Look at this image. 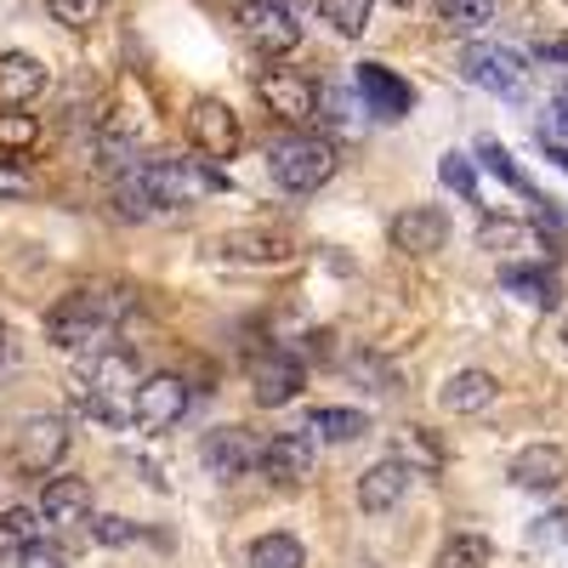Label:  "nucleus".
<instances>
[{
	"label": "nucleus",
	"mask_w": 568,
	"mask_h": 568,
	"mask_svg": "<svg viewBox=\"0 0 568 568\" xmlns=\"http://www.w3.org/2000/svg\"><path fill=\"white\" fill-rule=\"evenodd\" d=\"M262 471L273 484H307L313 478V438L307 433H273L262 449Z\"/></svg>",
	"instance_id": "nucleus-16"
},
{
	"label": "nucleus",
	"mask_w": 568,
	"mask_h": 568,
	"mask_svg": "<svg viewBox=\"0 0 568 568\" xmlns=\"http://www.w3.org/2000/svg\"><path fill=\"white\" fill-rule=\"evenodd\" d=\"M222 256L233 262H291V240H278V233H227L222 240Z\"/></svg>",
	"instance_id": "nucleus-23"
},
{
	"label": "nucleus",
	"mask_w": 568,
	"mask_h": 568,
	"mask_svg": "<svg viewBox=\"0 0 568 568\" xmlns=\"http://www.w3.org/2000/svg\"><path fill=\"white\" fill-rule=\"evenodd\" d=\"M18 568H69V551L58 540H29L18 551Z\"/></svg>",
	"instance_id": "nucleus-34"
},
{
	"label": "nucleus",
	"mask_w": 568,
	"mask_h": 568,
	"mask_svg": "<svg viewBox=\"0 0 568 568\" xmlns=\"http://www.w3.org/2000/svg\"><path fill=\"white\" fill-rule=\"evenodd\" d=\"M240 34L262 58H291L302 45V18L284 7V0H245L240 7Z\"/></svg>",
	"instance_id": "nucleus-5"
},
{
	"label": "nucleus",
	"mask_w": 568,
	"mask_h": 568,
	"mask_svg": "<svg viewBox=\"0 0 568 568\" xmlns=\"http://www.w3.org/2000/svg\"><path fill=\"white\" fill-rule=\"evenodd\" d=\"M551 120H557V125H562V131H568V91H562V98H557V103H551Z\"/></svg>",
	"instance_id": "nucleus-37"
},
{
	"label": "nucleus",
	"mask_w": 568,
	"mask_h": 568,
	"mask_svg": "<svg viewBox=\"0 0 568 568\" xmlns=\"http://www.w3.org/2000/svg\"><path fill=\"white\" fill-rule=\"evenodd\" d=\"M433 7L455 34H478V29L495 23V0H433Z\"/></svg>",
	"instance_id": "nucleus-24"
},
{
	"label": "nucleus",
	"mask_w": 568,
	"mask_h": 568,
	"mask_svg": "<svg viewBox=\"0 0 568 568\" xmlns=\"http://www.w3.org/2000/svg\"><path fill=\"white\" fill-rule=\"evenodd\" d=\"M478 245L484 251H517V245H529V227L524 222H484L478 227Z\"/></svg>",
	"instance_id": "nucleus-33"
},
{
	"label": "nucleus",
	"mask_w": 568,
	"mask_h": 568,
	"mask_svg": "<svg viewBox=\"0 0 568 568\" xmlns=\"http://www.w3.org/2000/svg\"><path fill=\"white\" fill-rule=\"evenodd\" d=\"M409 484H415V471H409V460H398V455H382L364 478H358V506L364 511H393L404 495H409Z\"/></svg>",
	"instance_id": "nucleus-15"
},
{
	"label": "nucleus",
	"mask_w": 568,
	"mask_h": 568,
	"mask_svg": "<svg viewBox=\"0 0 568 568\" xmlns=\"http://www.w3.org/2000/svg\"><path fill=\"white\" fill-rule=\"evenodd\" d=\"M29 540H40L34 535V511L29 506H7V511H0V546H29Z\"/></svg>",
	"instance_id": "nucleus-31"
},
{
	"label": "nucleus",
	"mask_w": 568,
	"mask_h": 568,
	"mask_svg": "<svg viewBox=\"0 0 568 568\" xmlns=\"http://www.w3.org/2000/svg\"><path fill=\"white\" fill-rule=\"evenodd\" d=\"M45 12H52L63 29H91L109 12V0H45Z\"/></svg>",
	"instance_id": "nucleus-29"
},
{
	"label": "nucleus",
	"mask_w": 568,
	"mask_h": 568,
	"mask_svg": "<svg viewBox=\"0 0 568 568\" xmlns=\"http://www.w3.org/2000/svg\"><path fill=\"white\" fill-rule=\"evenodd\" d=\"M0 342H7V324H0Z\"/></svg>",
	"instance_id": "nucleus-40"
},
{
	"label": "nucleus",
	"mask_w": 568,
	"mask_h": 568,
	"mask_svg": "<svg viewBox=\"0 0 568 568\" xmlns=\"http://www.w3.org/2000/svg\"><path fill=\"white\" fill-rule=\"evenodd\" d=\"M34 136H40V125H34V114H18V109H7L0 114V149H34Z\"/></svg>",
	"instance_id": "nucleus-32"
},
{
	"label": "nucleus",
	"mask_w": 568,
	"mask_h": 568,
	"mask_svg": "<svg viewBox=\"0 0 568 568\" xmlns=\"http://www.w3.org/2000/svg\"><path fill=\"white\" fill-rule=\"evenodd\" d=\"M460 74L471 85L495 91V98H524V85H529V69H524V58H517L511 45H466Z\"/></svg>",
	"instance_id": "nucleus-7"
},
{
	"label": "nucleus",
	"mask_w": 568,
	"mask_h": 568,
	"mask_svg": "<svg viewBox=\"0 0 568 568\" xmlns=\"http://www.w3.org/2000/svg\"><path fill=\"white\" fill-rule=\"evenodd\" d=\"M478 160H484V165H489V171H495V176H500L506 187H517V194H524V200H535V205H546V194H540V187H535V182H529L524 171H517V165H511V154L500 149V142H478Z\"/></svg>",
	"instance_id": "nucleus-27"
},
{
	"label": "nucleus",
	"mask_w": 568,
	"mask_h": 568,
	"mask_svg": "<svg viewBox=\"0 0 568 568\" xmlns=\"http://www.w3.org/2000/svg\"><path fill=\"white\" fill-rule=\"evenodd\" d=\"M353 85H358L364 109H369L375 120H387V125H398V120L415 109V91H409V80H398L387 63H358Z\"/></svg>",
	"instance_id": "nucleus-12"
},
{
	"label": "nucleus",
	"mask_w": 568,
	"mask_h": 568,
	"mask_svg": "<svg viewBox=\"0 0 568 568\" xmlns=\"http://www.w3.org/2000/svg\"><path fill=\"white\" fill-rule=\"evenodd\" d=\"M307 433H318L329 444H353V438L369 433V415L364 409H342V404H324V409L307 415Z\"/></svg>",
	"instance_id": "nucleus-22"
},
{
	"label": "nucleus",
	"mask_w": 568,
	"mask_h": 568,
	"mask_svg": "<svg viewBox=\"0 0 568 568\" xmlns=\"http://www.w3.org/2000/svg\"><path fill=\"white\" fill-rule=\"evenodd\" d=\"M438 176H444L449 194H460V200H478V165H471L460 149H449V154L438 160Z\"/></svg>",
	"instance_id": "nucleus-28"
},
{
	"label": "nucleus",
	"mask_w": 568,
	"mask_h": 568,
	"mask_svg": "<svg viewBox=\"0 0 568 568\" xmlns=\"http://www.w3.org/2000/svg\"><path fill=\"white\" fill-rule=\"evenodd\" d=\"M342 154H336V142H324V136H284L273 142V176L284 194H318V187L336 176Z\"/></svg>",
	"instance_id": "nucleus-4"
},
{
	"label": "nucleus",
	"mask_w": 568,
	"mask_h": 568,
	"mask_svg": "<svg viewBox=\"0 0 568 568\" xmlns=\"http://www.w3.org/2000/svg\"><path fill=\"white\" fill-rule=\"evenodd\" d=\"M562 471H568V455L557 444H529V449H517V460H511V484L517 489H557Z\"/></svg>",
	"instance_id": "nucleus-18"
},
{
	"label": "nucleus",
	"mask_w": 568,
	"mask_h": 568,
	"mask_svg": "<svg viewBox=\"0 0 568 568\" xmlns=\"http://www.w3.org/2000/svg\"><path fill=\"white\" fill-rule=\"evenodd\" d=\"M302 387H307V369H302L296 353H284V347L256 353V364H251V393H256L262 409H278V404L302 398Z\"/></svg>",
	"instance_id": "nucleus-10"
},
{
	"label": "nucleus",
	"mask_w": 568,
	"mask_h": 568,
	"mask_svg": "<svg viewBox=\"0 0 568 568\" xmlns=\"http://www.w3.org/2000/svg\"><path fill=\"white\" fill-rule=\"evenodd\" d=\"M256 98L267 103V114L291 120V125H307L318 114V85L296 69H256Z\"/></svg>",
	"instance_id": "nucleus-8"
},
{
	"label": "nucleus",
	"mask_w": 568,
	"mask_h": 568,
	"mask_svg": "<svg viewBox=\"0 0 568 568\" xmlns=\"http://www.w3.org/2000/svg\"><path fill=\"white\" fill-rule=\"evenodd\" d=\"M387 233H393V251H404V256H438L449 245V216L438 205H409L393 216Z\"/></svg>",
	"instance_id": "nucleus-14"
},
{
	"label": "nucleus",
	"mask_w": 568,
	"mask_h": 568,
	"mask_svg": "<svg viewBox=\"0 0 568 568\" xmlns=\"http://www.w3.org/2000/svg\"><path fill=\"white\" fill-rule=\"evenodd\" d=\"M69 455V420L63 415H29L18 426V466L45 478V471H58V460Z\"/></svg>",
	"instance_id": "nucleus-11"
},
{
	"label": "nucleus",
	"mask_w": 568,
	"mask_h": 568,
	"mask_svg": "<svg viewBox=\"0 0 568 568\" xmlns=\"http://www.w3.org/2000/svg\"><path fill=\"white\" fill-rule=\"evenodd\" d=\"M369 7H375V0H318L324 23L336 29L342 40H358V34L369 29Z\"/></svg>",
	"instance_id": "nucleus-26"
},
{
	"label": "nucleus",
	"mask_w": 568,
	"mask_h": 568,
	"mask_svg": "<svg viewBox=\"0 0 568 568\" xmlns=\"http://www.w3.org/2000/svg\"><path fill=\"white\" fill-rule=\"evenodd\" d=\"M251 568H307V551L296 535H262L251 546Z\"/></svg>",
	"instance_id": "nucleus-25"
},
{
	"label": "nucleus",
	"mask_w": 568,
	"mask_h": 568,
	"mask_svg": "<svg viewBox=\"0 0 568 568\" xmlns=\"http://www.w3.org/2000/svg\"><path fill=\"white\" fill-rule=\"evenodd\" d=\"M500 284H506L511 296H529L535 307H557V273L546 262H511L500 273Z\"/></svg>",
	"instance_id": "nucleus-21"
},
{
	"label": "nucleus",
	"mask_w": 568,
	"mask_h": 568,
	"mask_svg": "<svg viewBox=\"0 0 568 568\" xmlns=\"http://www.w3.org/2000/svg\"><path fill=\"white\" fill-rule=\"evenodd\" d=\"M546 154H551V160H557V165L568 171V149H557V142H546Z\"/></svg>",
	"instance_id": "nucleus-38"
},
{
	"label": "nucleus",
	"mask_w": 568,
	"mask_h": 568,
	"mask_svg": "<svg viewBox=\"0 0 568 568\" xmlns=\"http://www.w3.org/2000/svg\"><path fill=\"white\" fill-rule=\"evenodd\" d=\"M85 511H91V484L85 478H45V489H40L45 524H80Z\"/></svg>",
	"instance_id": "nucleus-19"
},
{
	"label": "nucleus",
	"mask_w": 568,
	"mask_h": 568,
	"mask_svg": "<svg viewBox=\"0 0 568 568\" xmlns=\"http://www.w3.org/2000/svg\"><path fill=\"white\" fill-rule=\"evenodd\" d=\"M45 63L34 58V52H0V103L7 109H23V103H34L40 91H45Z\"/></svg>",
	"instance_id": "nucleus-17"
},
{
	"label": "nucleus",
	"mask_w": 568,
	"mask_h": 568,
	"mask_svg": "<svg viewBox=\"0 0 568 568\" xmlns=\"http://www.w3.org/2000/svg\"><path fill=\"white\" fill-rule=\"evenodd\" d=\"M91 540H98V546H131L136 524H131V517H91Z\"/></svg>",
	"instance_id": "nucleus-35"
},
{
	"label": "nucleus",
	"mask_w": 568,
	"mask_h": 568,
	"mask_svg": "<svg viewBox=\"0 0 568 568\" xmlns=\"http://www.w3.org/2000/svg\"><path fill=\"white\" fill-rule=\"evenodd\" d=\"M562 342H568V318H562Z\"/></svg>",
	"instance_id": "nucleus-39"
},
{
	"label": "nucleus",
	"mask_w": 568,
	"mask_h": 568,
	"mask_svg": "<svg viewBox=\"0 0 568 568\" xmlns=\"http://www.w3.org/2000/svg\"><path fill=\"white\" fill-rule=\"evenodd\" d=\"M489 562V540L484 535H455L438 557V568H484Z\"/></svg>",
	"instance_id": "nucleus-30"
},
{
	"label": "nucleus",
	"mask_w": 568,
	"mask_h": 568,
	"mask_svg": "<svg viewBox=\"0 0 568 568\" xmlns=\"http://www.w3.org/2000/svg\"><path fill=\"white\" fill-rule=\"evenodd\" d=\"M262 449L267 444L251 433V426H211V433L200 438V460L222 484H233V478H245L251 466H262Z\"/></svg>",
	"instance_id": "nucleus-6"
},
{
	"label": "nucleus",
	"mask_w": 568,
	"mask_h": 568,
	"mask_svg": "<svg viewBox=\"0 0 568 568\" xmlns=\"http://www.w3.org/2000/svg\"><path fill=\"white\" fill-rule=\"evenodd\" d=\"M393 7H409V0H393Z\"/></svg>",
	"instance_id": "nucleus-41"
},
{
	"label": "nucleus",
	"mask_w": 568,
	"mask_h": 568,
	"mask_svg": "<svg viewBox=\"0 0 568 568\" xmlns=\"http://www.w3.org/2000/svg\"><path fill=\"white\" fill-rule=\"evenodd\" d=\"M0 194L7 200H18V194H29V176L12 165V160H0Z\"/></svg>",
	"instance_id": "nucleus-36"
},
{
	"label": "nucleus",
	"mask_w": 568,
	"mask_h": 568,
	"mask_svg": "<svg viewBox=\"0 0 568 568\" xmlns=\"http://www.w3.org/2000/svg\"><path fill=\"white\" fill-rule=\"evenodd\" d=\"M205 187H227L216 171H205L200 160H149L136 165L120 182V211L142 216V211H176V205H194Z\"/></svg>",
	"instance_id": "nucleus-1"
},
{
	"label": "nucleus",
	"mask_w": 568,
	"mask_h": 568,
	"mask_svg": "<svg viewBox=\"0 0 568 568\" xmlns=\"http://www.w3.org/2000/svg\"><path fill=\"white\" fill-rule=\"evenodd\" d=\"M187 415V382L182 375H149L136 387V426L142 433H171V426Z\"/></svg>",
	"instance_id": "nucleus-13"
},
{
	"label": "nucleus",
	"mask_w": 568,
	"mask_h": 568,
	"mask_svg": "<svg viewBox=\"0 0 568 568\" xmlns=\"http://www.w3.org/2000/svg\"><path fill=\"white\" fill-rule=\"evenodd\" d=\"M131 296L120 291H69L52 313H45V336L58 347H91V342H109L114 324L125 318Z\"/></svg>",
	"instance_id": "nucleus-2"
},
{
	"label": "nucleus",
	"mask_w": 568,
	"mask_h": 568,
	"mask_svg": "<svg viewBox=\"0 0 568 568\" xmlns=\"http://www.w3.org/2000/svg\"><path fill=\"white\" fill-rule=\"evenodd\" d=\"M495 393H500V387H495L489 369H460V375H449V382H444L438 404H444L449 415H471V409H484Z\"/></svg>",
	"instance_id": "nucleus-20"
},
{
	"label": "nucleus",
	"mask_w": 568,
	"mask_h": 568,
	"mask_svg": "<svg viewBox=\"0 0 568 568\" xmlns=\"http://www.w3.org/2000/svg\"><path fill=\"white\" fill-rule=\"evenodd\" d=\"M187 136H194V149L205 160H233V154H240V142H245L240 114H233L222 98H200L194 109H187Z\"/></svg>",
	"instance_id": "nucleus-9"
},
{
	"label": "nucleus",
	"mask_w": 568,
	"mask_h": 568,
	"mask_svg": "<svg viewBox=\"0 0 568 568\" xmlns=\"http://www.w3.org/2000/svg\"><path fill=\"white\" fill-rule=\"evenodd\" d=\"M136 364H131V353H103L98 364L85 369V382L74 387L80 393V409L91 415V420H103V426H125V420H136Z\"/></svg>",
	"instance_id": "nucleus-3"
}]
</instances>
